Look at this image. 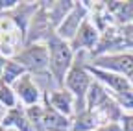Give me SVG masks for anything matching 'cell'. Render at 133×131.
Wrapping results in <instances>:
<instances>
[{
  "instance_id": "6da1fadb",
  "label": "cell",
  "mask_w": 133,
  "mask_h": 131,
  "mask_svg": "<svg viewBox=\"0 0 133 131\" xmlns=\"http://www.w3.org/2000/svg\"><path fill=\"white\" fill-rule=\"evenodd\" d=\"M46 46H48V54H50L48 70L52 74L56 85L59 89H63L65 87V78L74 65V50H72L70 43L59 39L56 33L46 41Z\"/></svg>"
},
{
  "instance_id": "7a4b0ae2",
  "label": "cell",
  "mask_w": 133,
  "mask_h": 131,
  "mask_svg": "<svg viewBox=\"0 0 133 131\" xmlns=\"http://www.w3.org/2000/svg\"><path fill=\"white\" fill-rule=\"evenodd\" d=\"M92 85V76L87 68V63L81 61H74L70 72L65 78V89L70 91L72 96L76 98V114L85 111V100H87V92Z\"/></svg>"
},
{
  "instance_id": "3957f363",
  "label": "cell",
  "mask_w": 133,
  "mask_h": 131,
  "mask_svg": "<svg viewBox=\"0 0 133 131\" xmlns=\"http://www.w3.org/2000/svg\"><path fill=\"white\" fill-rule=\"evenodd\" d=\"M15 61H19L22 67L26 68L28 74L33 76H41L48 74V65H50V54H48V46L43 43H33L26 44L21 48V52L15 56Z\"/></svg>"
},
{
  "instance_id": "277c9868",
  "label": "cell",
  "mask_w": 133,
  "mask_h": 131,
  "mask_svg": "<svg viewBox=\"0 0 133 131\" xmlns=\"http://www.w3.org/2000/svg\"><path fill=\"white\" fill-rule=\"evenodd\" d=\"M91 67L102 68V70H109L115 74H120L126 78L133 76V54H105V56H98L92 57V61L89 63Z\"/></svg>"
},
{
  "instance_id": "5b68a950",
  "label": "cell",
  "mask_w": 133,
  "mask_h": 131,
  "mask_svg": "<svg viewBox=\"0 0 133 131\" xmlns=\"http://www.w3.org/2000/svg\"><path fill=\"white\" fill-rule=\"evenodd\" d=\"M87 19V4L85 2H76L72 11L65 17V20L56 28V35L66 43H72V39L78 35L81 24Z\"/></svg>"
},
{
  "instance_id": "8992f818",
  "label": "cell",
  "mask_w": 133,
  "mask_h": 131,
  "mask_svg": "<svg viewBox=\"0 0 133 131\" xmlns=\"http://www.w3.org/2000/svg\"><path fill=\"white\" fill-rule=\"evenodd\" d=\"M87 68H89L91 76L96 81H100L105 89L111 91V96L122 94V92H128V91H133L131 89V83H129V78H126V76H120V74H115V72H109V70H102V68L91 67L89 63H87Z\"/></svg>"
},
{
  "instance_id": "52a82bcc",
  "label": "cell",
  "mask_w": 133,
  "mask_h": 131,
  "mask_svg": "<svg viewBox=\"0 0 133 131\" xmlns=\"http://www.w3.org/2000/svg\"><path fill=\"white\" fill-rule=\"evenodd\" d=\"M17 94V98L24 104V107H31V105H39L41 100V89L37 85V81L33 79L31 74H24L21 79L15 81V85L11 87Z\"/></svg>"
},
{
  "instance_id": "ba28073f",
  "label": "cell",
  "mask_w": 133,
  "mask_h": 131,
  "mask_svg": "<svg viewBox=\"0 0 133 131\" xmlns=\"http://www.w3.org/2000/svg\"><path fill=\"white\" fill-rule=\"evenodd\" d=\"M98 43H100L98 28H96V24H92L91 19L87 17L85 22L81 24V28H79V31H78V35L72 39L70 46H72L74 52H76V50H79V52H87V50L94 52L96 46H98Z\"/></svg>"
},
{
  "instance_id": "9c48e42d",
  "label": "cell",
  "mask_w": 133,
  "mask_h": 131,
  "mask_svg": "<svg viewBox=\"0 0 133 131\" xmlns=\"http://www.w3.org/2000/svg\"><path fill=\"white\" fill-rule=\"evenodd\" d=\"M44 102H48L56 111H59L61 114H65V116H69V118L72 114H76V98L65 87L44 94Z\"/></svg>"
},
{
  "instance_id": "30bf717a",
  "label": "cell",
  "mask_w": 133,
  "mask_h": 131,
  "mask_svg": "<svg viewBox=\"0 0 133 131\" xmlns=\"http://www.w3.org/2000/svg\"><path fill=\"white\" fill-rule=\"evenodd\" d=\"M43 127L44 131H70L72 129V120L69 116L61 114L59 111H56L48 102H44L43 105Z\"/></svg>"
},
{
  "instance_id": "8fae6325",
  "label": "cell",
  "mask_w": 133,
  "mask_h": 131,
  "mask_svg": "<svg viewBox=\"0 0 133 131\" xmlns=\"http://www.w3.org/2000/svg\"><path fill=\"white\" fill-rule=\"evenodd\" d=\"M111 92H109V89H105L100 81H92V85H91V89H89V92H87V100H85V105H87V109L89 111H98L102 105H105L109 100H111Z\"/></svg>"
},
{
  "instance_id": "7c38bea8",
  "label": "cell",
  "mask_w": 133,
  "mask_h": 131,
  "mask_svg": "<svg viewBox=\"0 0 133 131\" xmlns=\"http://www.w3.org/2000/svg\"><path fill=\"white\" fill-rule=\"evenodd\" d=\"M102 126V120L94 111H81L72 116V129L70 131H96Z\"/></svg>"
},
{
  "instance_id": "4fadbf2b",
  "label": "cell",
  "mask_w": 133,
  "mask_h": 131,
  "mask_svg": "<svg viewBox=\"0 0 133 131\" xmlns=\"http://www.w3.org/2000/svg\"><path fill=\"white\" fill-rule=\"evenodd\" d=\"M24 74H28V72H26V68L22 67L19 61H15V59H6L2 76H0V83L13 87V85H15V81H17V79H21Z\"/></svg>"
},
{
  "instance_id": "5bb4252c",
  "label": "cell",
  "mask_w": 133,
  "mask_h": 131,
  "mask_svg": "<svg viewBox=\"0 0 133 131\" xmlns=\"http://www.w3.org/2000/svg\"><path fill=\"white\" fill-rule=\"evenodd\" d=\"M0 105L8 107V111L17 107V94H15V91L9 85H4V83H0Z\"/></svg>"
},
{
  "instance_id": "9a60e30c",
  "label": "cell",
  "mask_w": 133,
  "mask_h": 131,
  "mask_svg": "<svg viewBox=\"0 0 133 131\" xmlns=\"http://www.w3.org/2000/svg\"><path fill=\"white\" fill-rule=\"evenodd\" d=\"M26 111V116L30 118V122L33 124V127H35L37 131H44L43 127V105H31V107H24Z\"/></svg>"
},
{
  "instance_id": "2e32d148",
  "label": "cell",
  "mask_w": 133,
  "mask_h": 131,
  "mask_svg": "<svg viewBox=\"0 0 133 131\" xmlns=\"http://www.w3.org/2000/svg\"><path fill=\"white\" fill-rule=\"evenodd\" d=\"M120 126L124 131H133V113H124L120 118Z\"/></svg>"
},
{
  "instance_id": "e0dca14e",
  "label": "cell",
  "mask_w": 133,
  "mask_h": 131,
  "mask_svg": "<svg viewBox=\"0 0 133 131\" xmlns=\"http://www.w3.org/2000/svg\"><path fill=\"white\" fill-rule=\"evenodd\" d=\"M96 131H124L120 122H109V124H102Z\"/></svg>"
},
{
  "instance_id": "ac0fdd59",
  "label": "cell",
  "mask_w": 133,
  "mask_h": 131,
  "mask_svg": "<svg viewBox=\"0 0 133 131\" xmlns=\"http://www.w3.org/2000/svg\"><path fill=\"white\" fill-rule=\"evenodd\" d=\"M21 2H17V0H0V11L4 9H15Z\"/></svg>"
},
{
  "instance_id": "d6986e66",
  "label": "cell",
  "mask_w": 133,
  "mask_h": 131,
  "mask_svg": "<svg viewBox=\"0 0 133 131\" xmlns=\"http://www.w3.org/2000/svg\"><path fill=\"white\" fill-rule=\"evenodd\" d=\"M6 131H17V129H13V127H4Z\"/></svg>"
},
{
  "instance_id": "ffe728a7",
  "label": "cell",
  "mask_w": 133,
  "mask_h": 131,
  "mask_svg": "<svg viewBox=\"0 0 133 131\" xmlns=\"http://www.w3.org/2000/svg\"><path fill=\"white\" fill-rule=\"evenodd\" d=\"M129 83H131V89H133V76L129 78Z\"/></svg>"
},
{
  "instance_id": "44dd1931",
  "label": "cell",
  "mask_w": 133,
  "mask_h": 131,
  "mask_svg": "<svg viewBox=\"0 0 133 131\" xmlns=\"http://www.w3.org/2000/svg\"><path fill=\"white\" fill-rule=\"evenodd\" d=\"M0 131H6V129H4V126H0Z\"/></svg>"
}]
</instances>
